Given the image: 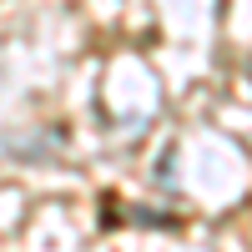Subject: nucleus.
I'll return each mask as SVG.
<instances>
[]
</instances>
